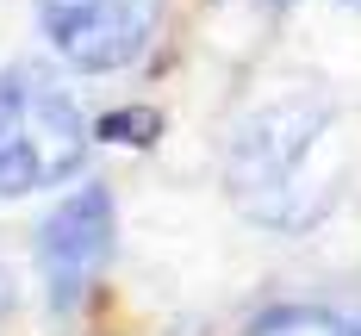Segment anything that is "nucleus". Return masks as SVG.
Here are the masks:
<instances>
[{
  "instance_id": "1",
  "label": "nucleus",
  "mask_w": 361,
  "mask_h": 336,
  "mask_svg": "<svg viewBox=\"0 0 361 336\" xmlns=\"http://www.w3.org/2000/svg\"><path fill=\"white\" fill-rule=\"evenodd\" d=\"M330 131H336V112L318 94H287L274 106L250 112L231 137V162H224L237 206L268 230L318 224L336 199Z\"/></svg>"
},
{
  "instance_id": "2",
  "label": "nucleus",
  "mask_w": 361,
  "mask_h": 336,
  "mask_svg": "<svg viewBox=\"0 0 361 336\" xmlns=\"http://www.w3.org/2000/svg\"><path fill=\"white\" fill-rule=\"evenodd\" d=\"M87 125L69 87L37 63H13L0 75V199L56 187L81 168Z\"/></svg>"
},
{
  "instance_id": "3",
  "label": "nucleus",
  "mask_w": 361,
  "mask_h": 336,
  "mask_svg": "<svg viewBox=\"0 0 361 336\" xmlns=\"http://www.w3.org/2000/svg\"><path fill=\"white\" fill-rule=\"evenodd\" d=\"M50 50L81 75H112L149 44V0H37Z\"/></svg>"
},
{
  "instance_id": "4",
  "label": "nucleus",
  "mask_w": 361,
  "mask_h": 336,
  "mask_svg": "<svg viewBox=\"0 0 361 336\" xmlns=\"http://www.w3.org/2000/svg\"><path fill=\"white\" fill-rule=\"evenodd\" d=\"M112 237H118V218H112L106 187H81V193H69L50 212L37 256H44V280H50V299L56 305H75V299L100 280V268L112 261Z\"/></svg>"
},
{
  "instance_id": "5",
  "label": "nucleus",
  "mask_w": 361,
  "mask_h": 336,
  "mask_svg": "<svg viewBox=\"0 0 361 336\" xmlns=\"http://www.w3.org/2000/svg\"><path fill=\"white\" fill-rule=\"evenodd\" d=\"M250 336H355V330L324 305H274L250 324Z\"/></svg>"
},
{
  "instance_id": "6",
  "label": "nucleus",
  "mask_w": 361,
  "mask_h": 336,
  "mask_svg": "<svg viewBox=\"0 0 361 336\" xmlns=\"http://www.w3.org/2000/svg\"><path fill=\"white\" fill-rule=\"evenodd\" d=\"M156 131H162V118L149 106H118V112H106L100 125H94V137H106V144H156Z\"/></svg>"
},
{
  "instance_id": "7",
  "label": "nucleus",
  "mask_w": 361,
  "mask_h": 336,
  "mask_svg": "<svg viewBox=\"0 0 361 336\" xmlns=\"http://www.w3.org/2000/svg\"><path fill=\"white\" fill-rule=\"evenodd\" d=\"M6 299H13V280H6V268H0V311H6Z\"/></svg>"
},
{
  "instance_id": "8",
  "label": "nucleus",
  "mask_w": 361,
  "mask_h": 336,
  "mask_svg": "<svg viewBox=\"0 0 361 336\" xmlns=\"http://www.w3.org/2000/svg\"><path fill=\"white\" fill-rule=\"evenodd\" d=\"M355 6H361V0H355Z\"/></svg>"
}]
</instances>
